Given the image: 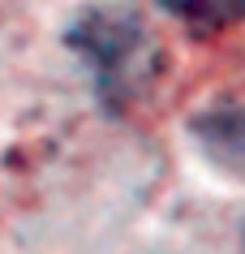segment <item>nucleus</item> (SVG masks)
Here are the masks:
<instances>
[{"mask_svg":"<svg viewBox=\"0 0 245 254\" xmlns=\"http://www.w3.org/2000/svg\"><path fill=\"white\" fill-rule=\"evenodd\" d=\"M69 43L78 48L99 78V91L121 99L155 69V48L147 30L129 9H91L69 30Z\"/></svg>","mask_w":245,"mask_h":254,"instance_id":"f257e3e1","label":"nucleus"},{"mask_svg":"<svg viewBox=\"0 0 245 254\" xmlns=\"http://www.w3.org/2000/svg\"><path fill=\"white\" fill-rule=\"evenodd\" d=\"M168 13L202 30H219L232 22H245V0H159Z\"/></svg>","mask_w":245,"mask_h":254,"instance_id":"f03ea898","label":"nucleus"}]
</instances>
